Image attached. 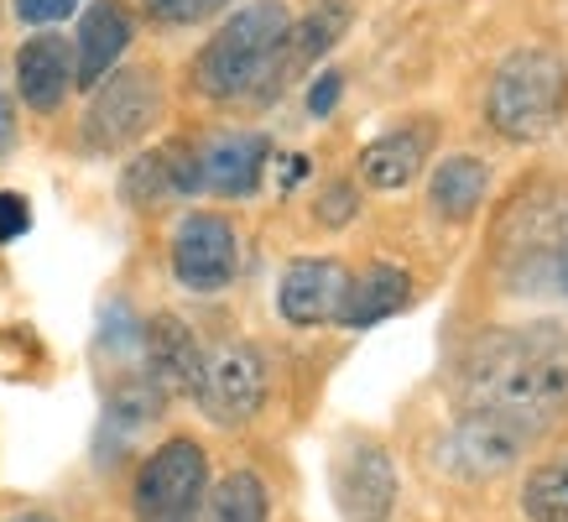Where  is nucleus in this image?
Instances as JSON below:
<instances>
[{
  "mask_svg": "<svg viewBox=\"0 0 568 522\" xmlns=\"http://www.w3.org/2000/svg\"><path fill=\"white\" fill-rule=\"evenodd\" d=\"M131 37H136V21L125 11V0H94L79 21V52H73V84L84 89H100L115 63H121V52L131 48Z\"/></svg>",
  "mask_w": 568,
  "mask_h": 522,
  "instance_id": "nucleus-13",
  "label": "nucleus"
},
{
  "mask_svg": "<svg viewBox=\"0 0 568 522\" xmlns=\"http://www.w3.org/2000/svg\"><path fill=\"white\" fill-rule=\"evenodd\" d=\"M568 116V63L552 48H517L500 58L485 89V121L506 141H542Z\"/></svg>",
  "mask_w": 568,
  "mask_h": 522,
  "instance_id": "nucleus-3",
  "label": "nucleus"
},
{
  "mask_svg": "<svg viewBox=\"0 0 568 522\" xmlns=\"http://www.w3.org/2000/svg\"><path fill=\"white\" fill-rule=\"evenodd\" d=\"M568 423V330L511 324L490 330L459 361V418L448 460L480 481L511 470L537 439Z\"/></svg>",
  "mask_w": 568,
  "mask_h": 522,
  "instance_id": "nucleus-1",
  "label": "nucleus"
},
{
  "mask_svg": "<svg viewBox=\"0 0 568 522\" xmlns=\"http://www.w3.org/2000/svg\"><path fill=\"white\" fill-rule=\"evenodd\" d=\"M141 345H146V377H152L156 398H193L199 392L204 345L193 340V330L178 313H156L141 334Z\"/></svg>",
  "mask_w": 568,
  "mask_h": 522,
  "instance_id": "nucleus-10",
  "label": "nucleus"
},
{
  "mask_svg": "<svg viewBox=\"0 0 568 522\" xmlns=\"http://www.w3.org/2000/svg\"><path fill=\"white\" fill-rule=\"evenodd\" d=\"M141 6H146V17L168 21V27H189V21L214 17V11L230 6V0H141Z\"/></svg>",
  "mask_w": 568,
  "mask_h": 522,
  "instance_id": "nucleus-21",
  "label": "nucleus"
},
{
  "mask_svg": "<svg viewBox=\"0 0 568 522\" xmlns=\"http://www.w3.org/2000/svg\"><path fill=\"white\" fill-rule=\"evenodd\" d=\"M11 522H58V518H48V512H17Z\"/></svg>",
  "mask_w": 568,
  "mask_h": 522,
  "instance_id": "nucleus-27",
  "label": "nucleus"
},
{
  "mask_svg": "<svg viewBox=\"0 0 568 522\" xmlns=\"http://www.w3.org/2000/svg\"><path fill=\"white\" fill-rule=\"evenodd\" d=\"M485 189H490V168H485L480 157H469V152L444 157V162L433 168V183H428L433 214H444V220H475Z\"/></svg>",
  "mask_w": 568,
  "mask_h": 522,
  "instance_id": "nucleus-18",
  "label": "nucleus"
},
{
  "mask_svg": "<svg viewBox=\"0 0 568 522\" xmlns=\"http://www.w3.org/2000/svg\"><path fill=\"white\" fill-rule=\"evenodd\" d=\"M558 272H564V288H568V241L558 245Z\"/></svg>",
  "mask_w": 568,
  "mask_h": 522,
  "instance_id": "nucleus-28",
  "label": "nucleus"
},
{
  "mask_svg": "<svg viewBox=\"0 0 568 522\" xmlns=\"http://www.w3.org/2000/svg\"><path fill=\"white\" fill-rule=\"evenodd\" d=\"M27 230H32V204H27V193L0 189V245L21 241Z\"/></svg>",
  "mask_w": 568,
  "mask_h": 522,
  "instance_id": "nucleus-22",
  "label": "nucleus"
},
{
  "mask_svg": "<svg viewBox=\"0 0 568 522\" xmlns=\"http://www.w3.org/2000/svg\"><path fill=\"white\" fill-rule=\"evenodd\" d=\"M334 502L345 522H386L396 506V465L392 454L361 439L334 460Z\"/></svg>",
  "mask_w": 568,
  "mask_h": 522,
  "instance_id": "nucleus-8",
  "label": "nucleus"
},
{
  "mask_svg": "<svg viewBox=\"0 0 568 522\" xmlns=\"http://www.w3.org/2000/svg\"><path fill=\"white\" fill-rule=\"evenodd\" d=\"M345 288H349L345 261L297 257V261H287V272L276 282V309H282V319L297 324V330H318V324H334V319H339Z\"/></svg>",
  "mask_w": 568,
  "mask_h": 522,
  "instance_id": "nucleus-9",
  "label": "nucleus"
},
{
  "mask_svg": "<svg viewBox=\"0 0 568 522\" xmlns=\"http://www.w3.org/2000/svg\"><path fill=\"white\" fill-rule=\"evenodd\" d=\"M79 6V0H17V17L32 21V27H52V21H63Z\"/></svg>",
  "mask_w": 568,
  "mask_h": 522,
  "instance_id": "nucleus-25",
  "label": "nucleus"
},
{
  "mask_svg": "<svg viewBox=\"0 0 568 522\" xmlns=\"http://www.w3.org/2000/svg\"><path fill=\"white\" fill-rule=\"evenodd\" d=\"M204 522H272V496L256 470H230L220 486L209 491Z\"/></svg>",
  "mask_w": 568,
  "mask_h": 522,
  "instance_id": "nucleus-19",
  "label": "nucleus"
},
{
  "mask_svg": "<svg viewBox=\"0 0 568 522\" xmlns=\"http://www.w3.org/2000/svg\"><path fill=\"white\" fill-rule=\"evenodd\" d=\"M433 141H438V126L433 121H407V126L381 131L361 152V178L371 189H407V183L423 173Z\"/></svg>",
  "mask_w": 568,
  "mask_h": 522,
  "instance_id": "nucleus-14",
  "label": "nucleus"
},
{
  "mask_svg": "<svg viewBox=\"0 0 568 522\" xmlns=\"http://www.w3.org/2000/svg\"><path fill=\"white\" fill-rule=\"evenodd\" d=\"M407 303H413V272H407V267H392V261H376V267H365L361 278H349L334 324L371 330V324H386L392 313H402Z\"/></svg>",
  "mask_w": 568,
  "mask_h": 522,
  "instance_id": "nucleus-16",
  "label": "nucleus"
},
{
  "mask_svg": "<svg viewBox=\"0 0 568 522\" xmlns=\"http://www.w3.org/2000/svg\"><path fill=\"white\" fill-rule=\"evenodd\" d=\"M17 147V104H11V94H0V157Z\"/></svg>",
  "mask_w": 568,
  "mask_h": 522,
  "instance_id": "nucleus-26",
  "label": "nucleus"
},
{
  "mask_svg": "<svg viewBox=\"0 0 568 522\" xmlns=\"http://www.w3.org/2000/svg\"><path fill=\"white\" fill-rule=\"evenodd\" d=\"M521 512L532 522H568V450L542 460L521 481Z\"/></svg>",
  "mask_w": 568,
  "mask_h": 522,
  "instance_id": "nucleus-20",
  "label": "nucleus"
},
{
  "mask_svg": "<svg viewBox=\"0 0 568 522\" xmlns=\"http://www.w3.org/2000/svg\"><path fill=\"white\" fill-rule=\"evenodd\" d=\"M241 272V235L214 209H193L173 230V278L189 293H224Z\"/></svg>",
  "mask_w": 568,
  "mask_h": 522,
  "instance_id": "nucleus-7",
  "label": "nucleus"
},
{
  "mask_svg": "<svg viewBox=\"0 0 568 522\" xmlns=\"http://www.w3.org/2000/svg\"><path fill=\"white\" fill-rule=\"evenodd\" d=\"M162 116V79L156 69H125L110 73L84 116V147L89 152H125L136 147Z\"/></svg>",
  "mask_w": 568,
  "mask_h": 522,
  "instance_id": "nucleus-5",
  "label": "nucleus"
},
{
  "mask_svg": "<svg viewBox=\"0 0 568 522\" xmlns=\"http://www.w3.org/2000/svg\"><path fill=\"white\" fill-rule=\"evenodd\" d=\"M349 27V0H324V6H313L303 21H293V32H287V48H282V63H276V94L282 84L303 73L308 63H318Z\"/></svg>",
  "mask_w": 568,
  "mask_h": 522,
  "instance_id": "nucleus-17",
  "label": "nucleus"
},
{
  "mask_svg": "<svg viewBox=\"0 0 568 522\" xmlns=\"http://www.w3.org/2000/svg\"><path fill=\"white\" fill-rule=\"evenodd\" d=\"M189 193H199V147L189 141L131 157V168L121 173V199L136 209H156L168 199H189Z\"/></svg>",
  "mask_w": 568,
  "mask_h": 522,
  "instance_id": "nucleus-12",
  "label": "nucleus"
},
{
  "mask_svg": "<svg viewBox=\"0 0 568 522\" xmlns=\"http://www.w3.org/2000/svg\"><path fill=\"white\" fill-rule=\"evenodd\" d=\"M204 502L209 454L199 439H168L136 470V522H204Z\"/></svg>",
  "mask_w": 568,
  "mask_h": 522,
  "instance_id": "nucleus-4",
  "label": "nucleus"
},
{
  "mask_svg": "<svg viewBox=\"0 0 568 522\" xmlns=\"http://www.w3.org/2000/svg\"><path fill=\"white\" fill-rule=\"evenodd\" d=\"M199 408L220 429H241L266 408V355L251 340H224L204 350V377H199Z\"/></svg>",
  "mask_w": 568,
  "mask_h": 522,
  "instance_id": "nucleus-6",
  "label": "nucleus"
},
{
  "mask_svg": "<svg viewBox=\"0 0 568 522\" xmlns=\"http://www.w3.org/2000/svg\"><path fill=\"white\" fill-rule=\"evenodd\" d=\"M355 209H361L355 183H349V178H334L324 189V199H318V220H324V225H345V220H355Z\"/></svg>",
  "mask_w": 568,
  "mask_h": 522,
  "instance_id": "nucleus-23",
  "label": "nucleus"
},
{
  "mask_svg": "<svg viewBox=\"0 0 568 522\" xmlns=\"http://www.w3.org/2000/svg\"><path fill=\"white\" fill-rule=\"evenodd\" d=\"M17 89L37 116H48L69 100L73 89V48L58 32H42L32 42H21L17 52Z\"/></svg>",
  "mask_w": 568,
  "mask_h": 522,
  "instance_id": "nucleus-15",
  "label": "nucleus"
},
{
  "mask_svg": "<svg viewBox=\"0 0 568 522\" xmlns=\"http://www.w3.org/2000/svg\"><path fill=\"white\" fill-rule=\"evenodd\" d=\"M272 162V141L256 131H220L199 147V189L224 193V199H245L261 189V173Z\"/></svg>",
  "mask_w": 568,
  "mask_h": 522,
  "instance_id": "nucleus-11",
  "label": "nucleus"
},
{
  "mask_svg": "<svg viewBox=\"0 0 568 522\" xmlns=\"http://www.w3.org/2000/svg\"><path fill=\"white\" fill-rule=\"evenodd\" d=\"M339 94H345V73L324 69L318 79L308 84V116H328L334 104H339Z\"/></svg>",
  "mask_w": 568,
  "mask_h": 522,
  "instance_id": "nucleus-24",
  "label": "nucleus"
},
{
  "mask_svg": "<svg viewBox=\"0 0 568 522\" xmlns=\"http://www.w3.org/2000/svg\"><path fill=\"white\" fill-rule=\"evenodd\" d=\"M293 17L282 0H251L193 58V89L209 100H276V63L287 48Z\"/></svg>",
  "mask_w": 568,
  "mask_h": 522,
  "instance_id": "nucleus-2",
  "label": "nucleus"
}]
</instances>
